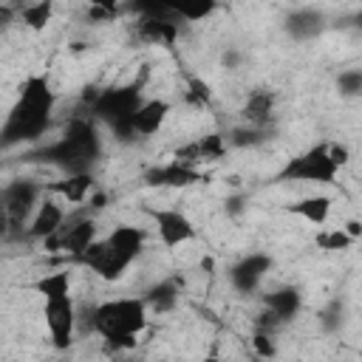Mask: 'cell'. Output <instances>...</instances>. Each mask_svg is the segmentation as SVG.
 <instances>
[{
	"label": "cell",
	"instance_id": "cell-14",
	"mask_svg": "<svg viewBox=\"0 0 362 362\" xmlns=\"http://www.w3.org/2000/svg\"><path fill=\"white\" fill-rule=\"evenodd\" d=\"M331 206H334V201L328 195H305V198L288 204L286 212H291L294 218H303L311 226H325L331 218Z\"/></svg>",
	"mask_w": 362,
	"mask_h": 362
},
{
	"label": "cell",
	"instance_id": "cell-15",
	"mask_svg": "<svg viewBox=\"0 0 362 362\" xmlns=\"http://www.w3.org/2000/svg\"><path fill=\"white\" fill-rule=\"evenodd\" d=\"M107 243H110L116 252H122L124 257L136 260V257L141 255V249H144V229L130 226V223H119V226H113V229L107 232Z\"/></svg>",
	"mask_w": 362,
	"mask_h": 362
},
{
	"label": "cell",
	"instance_id": "cell-25",
	"mask_svg": "<svg viewBox=\"0 0 362 362\" xmlns=\"http://www.w3.org/2000/svg\"><path fill=\"white\" fill-rule=\"evenodd\" d=\"M252 345H255V351H257L260 356H272V354H274V342H272V334H269V331H257V334L252 337Z\"/></svg>",
	"mask_w": 362,
	"mask_h": 362
},
{
	"label": "cell",
	"instance_id": "cell-22",
	"mask_svg": "<svg viewBox=\"0 0 362 362\" xmlns=\"http://www.w3.org/2000/svg\"><path fill=\"white\" fill-rule=\"evenodd\" d=\"M317 246L322 249V252H345V249H351L356 240L342 229V226H328V229H322V232H317Z\"/></svg>",
	"mask_w": 362,
	"mask_h": 362
},
{
	"label": "cell",
	"instance_id": "cell-6",
	"mask_svg": "<svg viewBox=\"0 0 362 362\" xmlns=\"http://www.w3.org/2000/svg\"><path fill=\"white\" fill-rule=\"evenodd\" d=\"M76 263L88 266V269H90L99 280H105V283H116V280H122L124 272L133 266V260L124 257L122 252H116V249L107 243V238H96V240L79 255Z\"/></svg>",
	"mask_w": 362,
	"mask_h": 362
},
{
	"label": "cell",
	"instance_id": "cell-24",
	"mask_svg": "<svg viewBox=\"0 0 362 362\" xmlns=\"http://www.w3.org/2000/svg\"><path fill=\"white\" fill-rule=\"evenodd\" d=\"M147 303H150L156 311H161V308H170V305L175 303V288H173L170 283H164V286H156V288H153V294L147 297Z\"/></svg>",
	"mask_w": 362,
	"mask_h": 362
},
{
	"label": "cell",
	"instance_id": "cell-16",
	"mask_svg": "<svg viewBox=\"0 0 362 362\" xmlns=\"http://www.w3.org/2000/svg\"><path fill=\"white\" fill-rule=\"evenodd\" d=\"M139 40L141 42H153V45H173L175 42V34H178V28H175V23H170V20H164L161 14H147L141 23H139Z\"/></svg>",
	"mask_w": 362,
	"mask_h": 362
},
{
	"label": "cell",
	"instance_id": "cell-1",
	"mask_svg": "<svg viewBox=\"0 0 362 362\" xmlns=\"http://www.w3.org/2000/svg\"><path fill=\"white\" fill-rule=\"evenodd\" d=\"M150 322V303L141 297H113L90 311V331L110 351L133 348Z\"/></svg>",
	"mask_w": 362,
	"mask_h": 362
},
{
	"label": "cell",
	"instance_id": "cell-28",
	"mask_svg": "<svg viewBox=\"0 0 362 362\" xmlns=\"http://www.w3.org/2000/svg\"><path fill=\"white\" fill-rule=\"evenodd\" d=\"M85 3L99 14H116V8L122 6V0H85Z\"/></svg>",
	"mask_w": 362,
	"mask_h": 362
},
{
	"label": "cell",
	"instance_id": "cell-23",
	"mask_svg": "<svg viewBox=\"0 0 362 362\" xmlns=\"http://www.w3.org/2000/svg\"><path fill=\"white\" fill-rule=\"evenodd\" d=\"M195 144H198L201 161H218V158L226 156V141H223L221 133H206V136L195 139Z\"/></svg>",
	"mask_w": 362,
	"mask_h": 362
},
{
	"label": "cell",
	"instance_id": "cell-2",
	"mask_svg": "<svg viewBox=\"0 0 362 362\" xmlns=\"http://www.w3.org/2000/svg\"><path fill=\"white\" fill-rule=\"evenodd\" d=\"M54 105H57V96H54L48 79L40 76V74L25 76V82L20 85L17 105L11 107V113H8L6 124H3L6 144L37 139L48 127V119L54 113Z\"/></svg>",
	"mask_w": 362,
	"mask_h": 362
},
{
	"label": "cell",
	"instance_id": "cell-20",
	"mask_svg": "<svg viewBox=\"0 0 362 362\" xmlns=\"http://www.w3.org/2000/svg\"><path fill=\"white\" fill-rule=\"evenodd\" d=\"M266 266H269V260H266V257H246V260H243V263H238V266H235V272H232L235 286H238V288H243V291L255 288V286H257V280L263 277Z\"/></svg>",
	"mask_w": 362,
	"mask_h": 362
},
{
	"label": "cell",
	"instance_id": "cell-18",
	"mask_svg": "<svg viewBox=\"0 0 362 362\" xmlns=\"http://www.w3.org/2000/svg\"><path fill=\"white\" fill-rule=\"evenodd\" d=\"M240 113H243V119H246L249 124H255V127L266 124V122L272 119V113H274V93L266 90V88L252 90V93L246 96V105H243Z\"/></svg>",
	"mask_w": 362,
	"mask_h": 362
},
{
	"label": "cell",
	"instance_id": "cell-9",
	"mask_svg": "<svg viewBox=\"0 0 362 362\" xmlns=\"http://www.w3.org/2000/svg\"><path fill=\"white\" fill-rule=\"evenodd\" d=\"M62 204H65L62 198H48V195H45V198L37 204L34 215L25 221V235L34 238V240H45V238L57 235V232L65 226V221H68V212H65Z\"/></svg>",
	"mask_w": 362,
	"mask_h": 362
},
{
	"label": "cell",
	"instance_id": "cell-13",
	"mask_svg": "<svg viewBox=\"0 0 362 362\" xmlns=\"http://www.w3.org/2000/svg\"><path fill=\"white\" fill-rule=\"evenodd\" d=\"M215 6H218V0H153L147 6V11L150 14L173 11L187 23H198V20H206L215 11Z\"/></svg>",
	"mask_w": 362,
	"mask_h": 362
},
{
	"label": "cell",
	"instance_id": "cell-3",
	"mask_svg": "<svg viewBox=\"0 0 362 362\" xmlns=\"http://www.w3.org/2000/svg\"><path fill=\"white\" fill-rule=\"evenodd\" d=\"M337 175L339 167L328 153V141H320L305 153L294 156L280 173L283 181H300V184H334Z\"/></svg>",
	"mask_w": 362,
	"mask_h": 362
},
{
	"label": "cell",
	"instance_id": "cell-27",
	"mask_svg": "<svg viewBox=\"0 0 362 362\" xmlns=\"http://www.w3.org/2000/svg\"><path fill=\"white\" fill-rule=\"evenodd\" d=\"M328 153H331V158L337 161V167H339V170L351 161V150H348L345 144H339V141H328Z\"/></svg>",
	"mask_w": 362,
	"mask_h": 362
},
{
	"label": "cell",
	"instance_id": "cell-17",
	"mask_svg": "<svg viewBox=\"0 0 362 362\" xmlns=\"http://www.w3.org/2000/svg\"><path fill=\"white\" fill-rule=\"evenodd\" d=\"M54 11H57L54 0H28V3H23V6H20L17 17H20L23 28H28V31L40 34V31H45V28H48V23L54 20Z\"/></svg>",
	"mask_w": 362,
	"mask_h": 362
},
{
	"label": "cell",
	"instance_id": "cell-7",
	"mask_svg": "<svg viewBox=\"0 0 362 362\" xmlns=\"http://www.w3.org/2000/svg\"><path fill=\"white\" fill-rule=\"evenodd\" d=\"M153 223H156V235H158V240H161L164 249L184 246V243H189V240L198 238V229L189 221V215L181 212V209H173V206L156 209L153 212Z\"/></svg>",
	"mask_w": 362,
	"mask_h": 362
},
{
	"label": "cell",
	"instance_id": "cell-5",
	"mask_svg": "<svg viewBox=\"0 0 362 362\" xmlns=\"http://www.w3.org/2000/svg\"><path fill=\"white\" fill-rule=\"evenodd\" d=\"M42 320H45L51 345L57 351H65L74 342V331H76V305L71 294L42 300Z\"/></svg>",
	"mask_w": 362,
	"mask_h": 362
},
{
	"label": "cell",
	"instance_id": "cell-26",
	"mask_svg": "<svg viewBox=\"0 0 362 362\" xmlns=\"http://www.w3.org/2000/svg\"><path fill=\"white\" fill-rule=\"evenodd\" d=\"M339 88H342V93H356V90H362V71H348V74H342V76H339Z\"/></svg>",
	"mask_w": 362,
	"mask_h": 362
},
{
	"label": "cell",
	"instance_id": "cell-8",
	"mask_svg": "<svg viewBox=\"0 0 362 362\" xmlns=\"http://www.w3.org/2000/svg\"><path fill=\"white\" fill-rule=\"evenodd\" d=\"M45 198V187L34 181H11L3 192V209L8 221H28L37 204Z\"/></svg>",
	"mask_w": 362,
	"mask_h": 362
},
{
	"label": "cell",
	"instance_id": "cell-19",
	"mask_svg": "<svg viewBox=\"0 0 362 362\" xmlns=\"http://www.w3.org/2000/svg\"><path fill=\"white\" fill-rule=\"evenodd\" d=\"M34 291H37L42 300L65 297V294H71V274L62 272V269L48 272V274H42L40 280H34Z\"/></svg>",
	"mask_w": 362,
	"mask_h": 362
},
{
	"label": "cell",
	"instance_id": "cell-10",
	"mask_svg": "<svg viewBox=\"0 0 362 362\" xmlns=\"http://www.w3.org/2000/svg\"><path fill=\"white\" fill-rule=\"evenodd\" d=\"M170 110H173V105H170L167 99H158V96H156V99H144V102L136 107V113L130 116L133 136L147 139V136L158 133V130H161V124L167 122Z\"/></svg>",
	"mask_w": 362,
	"mask_h": 362
},
{
	"label": "cell",
	"instance_id": "cell-4",
	"mask_svg": "<svg viewBox=\"0 0 362 362\" xmlns=\"http://www.w3.org/2000/svg\"><path fill=\"white\" fill-rule=\"evenodd\" d=\"M96 238H99L96 218H93V212L85 206L82 212L71 215V218L65 221V226H62L57 235L45 238L42 246H45V252H62V255L79 260V255H82Z\"/></svg>",
	"mask_w": 362,
	"mask_h": 362
},
{
	"label": "cell",
	"instance_id": "cell-21",
	"mask_svg": "<svg viewBox=\"0 0 362 362\" xmlns=\"http://www.w3.org/2000/svg\"><path fill=\"white\" fill-rule=\"evenodd\" d=\"M266 305L286 322V320H291V317L297 314V308H300V294H297L294 288H283V291L269 294V297H266Z\"/></svg>",
	"mask_w": 362,
	"mask_h": 362
},
{
	"label": "cell",
	"instance_id": "cell-11",
	"mask_svg": "<svg viewBox=\"0 0 362 362\" xmlns=\"http://www.w3.org/2000/svg\"><path fill=\"white\" fill-rule=\"evenodd\" d=\"M45 189L54 192L57 198H62L65 204H85L96 189V178L90 170H76V173H68L65 178L48 184Z\"/></svg>",
	"mask_w": 362,
	"mask_h": 362
},
{
	"label": "cell",
	"instance_id": "cell-12",
	"mask_svg": "<svg viewBox=\"0 0 362 362\" xmlns=\"http://www.w3.org/2000/svg\"><path fill=\"white\" fill-rule=\"evenodd\" d=\"M147 184L153 187H189V184H198V181H206V175L198 170V167H189V164H181V161H167L161 167H153L147 175Z\"/></svg>",
	"mask_w": 362,
	"mask_h": 362
},
{
	"label": "cell",
	"instance_id": "cell-29",
	"mask_svg": "<svg viewBox=\"0 0 362 362\" xmlns=\"http://www.w3.org/2000/svg\"><path fill=\"white\" fill-rule=\"evenodd\" d=\"M342 229H345L354 240H359V238H362V221H359V218H348V221L342 223Z\"/></svg>",
	"mask_w": 362,
	"mask_h": 362
},
{
	"label": "cell",
	"instance_id": "cell-30",
	"mask_svg": "<svg viewBox=\"0 0 362 362\" xmlns=\"http://www.w3.org/2000/svg\"><path fill=\"white\" fill-rule=\"evenodd\" d=\"M356 25H359V28H362V11H359V14H356Z\"/></svg>",
	"mask_w": 362,
	"mask_h": 362
}]
</instances>
